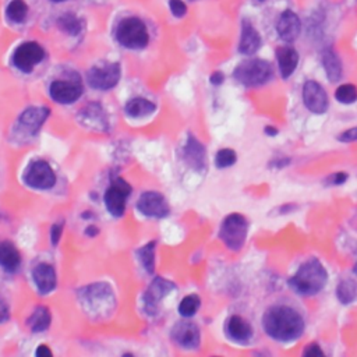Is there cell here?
Wrapping results in <instances>:
<instances>
[{
    "mask_svg": "<svg viewBox=\"0 0 357 357\" xmlns=\"http://www.w3.org/2000/svg\"><path fill=\"white\" fill-rule=\"evenodd\" d=\"M262 329L275 342L292 343L300 339L306 329L303 314L293 306L278 303L268 307L262 315Z\"/></svg>",
    "mask_w": 357,
    "mask_h": 357,
    "instance_id": "1",
    "label": "cell"
},
{
    "mask_svg": "<svg viewBox=\"0 0 357 357\" xmlns=\"http://www.w3.org/2000/svg\"><path fill=\"white\" fill-rule=\"evenodd\" d=\"M328 284V273L317 257H310L302 262L298 271L289 278L291 291L302 298L318 295Z\"/></svg>",
    "mask_w": 357,
    "mask_h": 357,
    "instance_id": "2",
    "label": "cell"
},
{
    "mask_svg": "<svg viewBox=\"0 0 357 357\" xmlns=\"http://www.w3.org/2000/svg\"><path fill=\"white\" fill-rule=\"evenodd\" d=\"M113 38L119 46L126 51L138 52L151 42V33L147 23L137 16H127L116 24Z\"/></svg>",
    "mask_w": 357,
    "mask_h": 357,
    "instance_id": "3",
    "label": "cell"
},
{
    "mask_svg": "<svg viewBox=\"0 0 357 357\" xmlns=\"http://www.w3.org/2000/svg\"><path fill=\"white\" fill-rule=\"evenodd\" d=\"M274 77L273 64L264 59H247L233 70V78L247 88H255L271 81Z\"/></svg>",
    "mask_w": 357,
    "mask_h": 357,
    "instance_id": "4",
    "label": "cell"
},
{
    "mask_svg": "<svg viewBox=\"0 0 357 357\" xmlns=\"http://www.w3.org/2000/svg\"><path fill=\"white\" fill-rule=\"evenodd\" d=\"M80 296L84 307L94 315H108L116 306L115 293L107 284H93L85 286L80 292Z\"/></svg>",
    "mask_w": 357,
    "mask_h": 357,
    "instance_id": "5",
    "label": "cell"
},
{
    "mask_svg": "<svg viewBox=\"0 0 357 357\" xmlns=\"http://www.w3.org/2000/svg\"><path fill=\"white\" fill-rule=\"evenodd\" d=\"M122 80V66L118 62H102L89 67L85 81L89 88L98 93H108L119 85Z\"/></svg>",
    "mask_w": 357,
    "mask_h": 357,
    "instance_id": "6",
    "label": "cell"
},
{
    "mask_svg": "<svg viewBox=\"0 0 357 357\" xmlns=\"http://www.w3.org/2000/svg\"><path fill=\"white\" fill-rule=\"evenodd\" d=\"M84 94V84L80 75H68L64 78H55L48 85L49 98L63 107H70L80 101Z\"/></svg>",
    "mask_w": 357,
    "mask_h": 357,
    "instance_id": "7",
    "label": "cell"
},
{
    "mask_svg": "<svg viewBox=\"0 0 357 357\" xmlns=\"http://www.w3.org/2000/svg\"><path fill=\"white\" fill-rule=\"evenodd\" d=\"M48 57L46 49L37 41H26L20 44L12 55V66L23 73L31 74Z\"/></svg>",
    "mask_w": 357,
    "mask_h": 357,
    "instance_id": "8",
    "label": "cell"
},
{
    "mask_svg": "<svg viewBox=\"0 0 357 357\" xmlns=\"http://www.w3.org/2000/svg\"><path fill=\"white\" fill-rule=\"evenodd\" d=\"M248 233V221L244 215L233 212L228 215L221 228L219 239L232 251H239L243 248Z\"/></svg>",
    "mask_w": 357,
    "mask_h": 357,
    "instance_id": "9",
    "label": "cell"
},
{
    "mask_svg": "<svg viewBox=\"0 0 357 357\" xmlns=\"http://www.w3.org/2000/svg\"><path fill=\"white\" fill-rule=\"evenodd\" d=\"M57 181L56 172L45 159H35L28 163L23 173V182L33 190L46 192L55 187Z\"/></svg>",
    "mask_w": 357,
    "mask_h": 357,
    "instance_id": "10",
    "label": "cell"
},
{
    "mask_svg": "<svg viewBox=\"0 0 357 357\" xmlns=\"http://www.w3.org/2000/svg\"><path fill=\"white\" fill-rule=\"evenodd\" d=\"M131 186L123 177L118 176L111 182L104 194V204L108 212L115 218H122L126 212L127 199L131 196Z\"/></svg>",
    "mask_w": 357,
    "mask_h": 357,
    "instance_id": "11",
    "label": "cell"
},
{
    "mask_svg": "<svg viewBox=\"0 0 357 357\" xmlns=\"http://www.w3.org/2000/svg\"><path fill=\"white\" fill-rule=\"evenodd\" d=\"M51 118V109L44 105H34L26 108L16 122V130L19 136L35 137L46 120Z\"/></svg>",
    "mask_w": 357,
    "mask_h": 357,
    "instance_id": "12",
    "label": "cell"
},
{
    "mask_svg": "<svg viewBox=\"0 0 357 357\" xmlns=\"http://www.w3.org/2000/svg\"><path fill=\"white\" fill-rule=\"evenodd\" d=\"M78 123L93 131H108L109 130V115L102 104L89 102L78 112Z\"/></svg>",
    "mask_w": 357,
    "mask_h": 357,
    "instance_id": "13",
    "label": "cell"
},
{
    "mask_svg": "<svg viewBox=\"0 0 357 357\" xmlns=\"http://www.w3.org/2000/svg\"><path fill=\"white\" fill-rule=\"evenodd\" d=\"M137 211L148 218L162 219L170 214V205L166 197L158 192H145L137 200Z\"/></svg>",
    "mask_w": 357,
    "mask_h": 357,
    "instance_id": "14",
    "label": "cell"
},
{
    "mask_svg": "<svg viewBox=\"0 0 357 357\" xmlns=\"http://www.w3.org/2000/svg\"><path fill=\"white\" fill-rule=\"evenodd\" d=\"M181 158L189 167L196 172L203 173L207 169V149L204 144L193 134H189L186 137L185 144L181 148Z\"/></svg>",
    "mask_w": 357,
    "mask_h": 357,
    "instance_id": "15",
    "label": "cell"
},
{
    "mask_svg": "<svg viewBox=\"0 0 357 357\" xmlns=\"http://www.w3.org/2000/svg\"><path fill=\"white\" fill-rule=\"evenodd\" d=\"M174 289H176V285L172 281L166 278H155L149 284V286L147 288L143 296L145 313L149 315H155L159 310V303Z\"/></svg>",
    "mask_w": 357,
    "mask_h": 357,
    "instance_id": "16",
    "label": "cell"
},
{
    "mask_svg": "<svg viewBox=\"0 0 357 357\" xmlns=\"http://www.w3.org/2000/svg\"><path fill=\"white\" fill-rule=\"evenodd\" d=\"M303 102L309 112L322 115L329 108V98L322 85L314 80H309L303 85Z\"/></svg>",
    "mask_w": 357,
    "mask_h": 357,
    "instance_id": "17",
    "label": "cell"
},
{
    "mask_svg": "<svg viewBox=\"0 0 357 357\" xmlns=\"http://www.w3.org/2000/svg\"><path fill=\"white\" fill-rule=\"evenodd\" d=\"M172 339L173 342L183 349L192 350L197 349L201 343V331L196 322L192 321H182L177 322L172 328Z\"/></svg>",
    "mask_w": 357,
    "mask_h": 357,
    "instance_id": "18",
    "label": "cell"
},
{
    "mask_svg": "<svg viewBox=\"0 0 357 357\" xmlns=\"http://www.w3.org/2000/svg\"><path fill=\"white\" fill-rule=\"evenodd\" d=\"M225 335L235 343L247 345L254 336V329L246 318L239 314H233L225 322Z\"/></svg>",
    "mask_w": 357,
    "mask_h": 357,
    "instance_id": "19",
    "label": "cell"
},
{
    "mask_svg": "<svg viewBox=\"0 0 357 357\" xmlns=\"http://www.w3.org/2000/svg\"><path fill=\"white\" fill-rule=\"evenodd\" d=\"M277 33L284 42H295L302 33V21L299 16L293 10L282 12L277 21Z\"/></svg>",
    "mask_w": 357,
    "mask_h": 357,
    "instance_id": "20",
    "label": "cell"
},
{
    "mask_svg": "<svg viewBox=\"0 0 357 357\" xmlns=\"http://www.w3.org/2000/svg\"><path fill=\"white\" fill-rule=\"evenodd\" d=\"M33 280L41 295L52 293L57 285V275L55 268L48 262H39L34 266Z\"/></svg>",
    "mask_w": 357,
    "mask_h": 357,
    "instance_id": "21",
    "label": "cell"
},
{
    "mask_svg": "<svg viewBox=\"0 0 357 357\" xmlns=\"http://www.w3.org/2000/svg\"><path fill=\"white\" fill-rule=\"evenodd\" d=\"M261 45L262 39L258 30H255V27L248 20H243L239 41V53L244 56H253L259 51Z\"/></svg>",
    "mask_w": 357,
    "mask_h": 357,
    "instance_id": "22",
    "label": "cell"
},
{
    "mask_svg": "<svg viewBox=\"0 0 357 357\" xmlns=\"http://www.w3.org/2000/svg\"><path fill=\"white\" fill-rule=\"evenodd\" d=\"M57 30L70 38H77L84 33V20L74 12H63L56 19Z\"/></svg>",
    "mask_w": 357,
    "mask_h": 357,
    "instance_id": "23",
    "label": "cell"
},
{
    "mask_svg": "<svg viewBox=\"0 0 357 357\" xmlns=\"http://www.w3.org/2000/svg\"><path fill=\"white\" fill-rule=\"evenodd\" d=\"M299 59L300 57L298 51L291 45H285L277 49V62H278V68L282 78L286 80L296 71Z\"/></svg>",
    "mask_w": 357,
    "mask_h": 357,
    "instance_id": "24",
    "label": "cell"
},
{
    "mask_svg": "<svg viewBox=\"0 0 357 357\" xmlns=\"http://www.w3.org/2000/svg\"><path fill=\"white\" fill-rule=\"evenodd\" d=\"M21 265V254L19 248L9 240L0 241V266L6 273H16Z\"/></svg>",
    "mask_w": 357,
    "mask_h": 357,
    "instance_id": "25",
    "label": "cell"
},
{
    "mask_svg": "<svg viewBox=\"0 0 357 357\" xmlns=\"http://www.w3.org/2000/svg\"><path fill=\"white\" fill-rule=\"evenodd\" d=\"M156 109V105L144 97H134L130 98L126 104H125V113L127 118L138 120V119H144L149 115H152Z\"/></svg>",
    "mask_w": 357,
    "mask_h": 357,
    "instance_id": "26",
    "label": "cell"
},
{
    "mask_svg": "<svg viewBox=\"0 0 357 357\" xmlns=\"http://www.w3.org/2000/svg\"><path fill=\"white\" fill-rule=\"evenodd\" d=\"M321 64L331 82H336L342 78V62L332 48H325L321 52Z\"/></svg>",
    "mask_w": 357,
    "mask_h": 357,
    "instance_id": "27",
    "label": "cell"
},
{
    "mask_svg": "<svg viewBox=\"0 0 357 357\" xmlns=\"http://www.w3.org/2000/svg\"><path fill=\"white\" fill-rule=\"evenodd\" d=\"M6 20L13 26H23L28 20L30 6L26 0H9L5 10Z\"/></svg>",
    "mask_w": 357,
    "mask_h": 357,
    "instance_id": "28",
    "label": "cell"
},
{
    "mask_svg": "<svg viewBox=\"0 0 357 357\" xmlns=\"http://www.w3.org/2000/svg\"><path fill=\"white\" fill-rule=\"evenodd\" d=\"M52 314L48 307L38 306L27 320V325L33 332H44L51 327Z\"/></svg>",
    "mask_w": 357,
    "mask_h": 357,
    "instance_id": "29",
    "label": "cell"
},
{
    "mask_svg": "<svg viewBox=\"0 0 357 357\" xmlns=\"http://www.w3.org/2000/svg\"><path fill=\"white\" fill-rule=\"evenodd\" d=\"M155 250L156 241H148L137 250V258L147 274H154L155 271Z\"/></svg>",
    "mask_w": 357,
    "mask_h": 357,
    "instance_id": "30",
    "label": "cell"
},
{
    "mask_svg": "<svg viewBox=\"0 0 357 357\" xmlns=\"http://www.w3.org/2000/svg\"><path fill=\"white\" fill-rule=\"evenodd\" d=\"M336 298L342 304H350L357 298V282L351 278L342 280L336 286Z\"/></svg>",
    "mask_w": 357,
    "mask_h": 357,
    "instance_id": "31",
    "label": "cell"
},
{
    "mask_svg": "<svg viewBox=\"0 0 357 357\" xmlns=\"http://www.w3.org/2000/svg\"><path fill=\"white\" fill-rule=\"evenodd\" d=\"M201 307V299L199 295H187L182 299V302L178 303L177 311L181 314L183 318H192L197 314V311Z\"/></svg>",
    "mask_w": 357,
    "mask_h": 357,
    "instance_id": "32",
    "label": "cell"
},
{
    "mask_svg": "<svg viewBox=\"0 0 357 357\" xmlns=\"http://www.w3.org/2000/svg\"><path fill=\"white\" fill-rule=\"evenodd\" d=\"M335 98L342 105H351L357 101V88L353 84H342L336 88Z\"/></svg>",
    "mask_w": 357,
    "mask_h": 357,
    "instance_id": "33",
    "label": "cell"
},
{
    "mask_svg": "<svg viewBox=\"0 0 357 357\" xmlns=\"http://www.w3.org/2000/svg\"><path fill=\"white\" fill-rule=\"evenodd\" d=\"M214 162L218 169H228L237 162V154L232 148H222L215 154Z\"/></svg>",
    "mask_w": 357,
    "mask_h": 357,
    "instance_id": "34",
    "label": "cell"
},
{
    "mask_svg": "<svg viewBox=\"0 0 357 357\" xmlns=\"http://www.w3.org/2000/svg\"><path fill=\"white\" fill-rule=\"evenodd\" d=\"M167 8L170 15L176 19H183L187 15V5L185 0H169Z\"/></svg>",
    "mask_w": 357,
    "mask_h": 357,
    "instance_id": "35",
    "label": "cell"
},
{
    "mask_svg": "<svg viewBox=\"0 0 357 357\" xmlns=\"http://www.w3.org/2000/svg\"><path fill=\"white\" fill-rule=\"evenodd\" d=\"M63 230H64V223L63 221H59V222H55L52 226H51V230H49V237H51V241L53 244V247H57L60 240H62V236H63Z\"/></svg>",
    "mask_w": 357,
    "mask_h": 357,
    "instance_id": "36",
    "label": "cell"
},
{
    "mask_svg": "<svg viewBox=\"0 0 357 357\" xmlns=\"http://www.w3.org/2000/svg\"><path fill=\"white\" fill-rule=\"evenodd\" d=\"M347 178H349L347 173L336 172V173H333V174H331V176H328L325 178V183L328 186H342V185H345L347 182Z\"/></svg>",
    "mask_w": 357,
    "mask_h": 357,
    "instance_id": "37",
    "label": "cell"
},
{
    "mask_svg": "<svg viewBox=\"0 0 357 357\" xmlns=\"http://www.w3.org/2000/svg\"><path fill=\"white\" fill-rule=\"evenodd\" d=\"M302 357H327V354L318 343L311 342L304 347Z\"/></svg>",
    "mask_w": 357,
    "mask_h": 357,
    "instance_id": "38",
    "label": "cell"
},
{
    "mask_svg": "<svg viewBox=\"0 0 357 357\" xmlns=\"http://www.w3.org/2000/svg\"><path fill=\"white\" fill-rule=\"evenodd\" d=\"M338 141H340V143H353V141H357V127H351V129H347V130L342 131V133L338 136Z\"/></svg>",
    "mask_w": 357,
    "mask_h": 357,
    "instance_id": "39",
    "label": "cell"
},
{
    "mask_svg": "<svg viewBox=\"0 0 357 357\" xmlns=\"http://www.w3.org/2000/svg\"><path fill=\"white\" fill-rule=\"evenodd\" d=\"M292 163V159L289 156H277L270 162L271 169H285L286 166H289Z\"/></svg>",
    "mask_w": 357,
    "mask_h": 357,
    "instance_id": "40",
    "label": "cell"
},
{
    "mask_svg": "<svg viewBox=\"0 0 357 357\" xmlns=\"http://www.w3.org/2000/svg\"><path fill=\"white\" fill-rule=\"evenodd\" d=\"M9 318H10L9 306H8V303L3 299H0V324L6 322Z\"/></svg>",
    "mask_w": 357,
    "mask_h": 357,
    "instance_id": "41",
    "label": "cell"
},
{
    "mask_svg": "<svg viewBox=\"0 0 357 357\" xmlns=\"http://www.w3.org/2000/svg\"><path fill=\"white\" fill-rule=\"evenodd\" d=\"M35 357H53V351L46 345H39L35 350Z\"/></svg>",
    "mask_w": 357,
    "mask_h": 357,
    "instance_id": "42",
    "label": "cell"
},
{
    "mask_svg": "<svg viewBox=\"0 0 357 357\" xmlns=\"http://www.w3.org/2000/svg\"><path fill=\"white\" fill-rule=\"evenodd\" d=\"M299 208V205L298 204H291V203H288V204H284V205H281V207H278V215H286V214H292V212H295L296 210Z\"/></svg>",
    "mask_w": 357,
    "mask_h": 357,
    "instance_id": "43",
    "label": "cell"
},
{
    "mask_svg": "<svg viewBox=\"0 0 357 357\" xmlns=\"http://www.w3.org/2000/svg\"><path fill=\"white\" fill-rule=\"evenodd\" d=\"M225 81V75L222 71H214L211 75H210V82L215 86H219L221 84H223Z\"/></svg>",
    "mask_w": 357,
    "mask_h": 357,
    "instance_id": "44",
    "label": "cell"
},
{
    "mask_svg": "<svg viewBox=\"0 0 357 357\" xmlns=\"http://www.w3.org/2000/svg\"><path fill=\"white\" fill-rule=\"evenodd\" d=\"M84 232H85V235H86L88 237H95V236L100 235V228L95 226V225H88Z\"/></svg>",
    "mask_w": 357,
    "mask_h": 357,
    "instance_id": "45",
    "label": "cell"
},
{
    "mask_svg": "<svg viewBox=\"0 0 357 357\" xmlns=\"http://www.w3.org/2000/svg\"><path fill=\"white\" fill-rule=\"evenodd\" d=\"M264 131H265L266 136H270V137H275V136L280 134L278 129H277V127H273V126H266V127L264 129Z\"/></svg>",
    "mask_w": 357,
    "mask_h": 357,
    "instance_id": "46",
    "label": "cell"
},
{
    "mask_svg": "<svg viewBox=\"0 0 357 357\" xmlns=\"http://www.w3.org/2000/svg\"><path fill=\"white\" fill-rule=\"evenodd\" d=\"M254 357H270V354H266L265 351H257L254 353Z\"/></svg>",
    "mask_w": 357,
    "mask_h": 357,
    "instance_id": "47",
    "label": "cell"
},
{
    "mask_svg": "<svg viewBox=\"0 0 357 357\" xmlns=\"http://www.w3.org/2000/svg\"><path fill=\"white\" fill-rule=\"evenodd\" d=\"M51 3H55V5H62L64 2H67V0H49Z\"/></svg>",
    "mask_w": 357,
    "mask_h": 357,
    "instance_id": "48",
    "label": "cell"
},
{
    "mask_svg": "<svg viewBox=\"0 0 357 357\" xmlns=\"http://www.w3.org/2000/svg\"><path fill=\"white\" fill-rule=\"evenodd\" d=\"M353 273H354L356 277H357V257H356V262H354V266H353Z\"/></svg>",
    "mask_w": 357,
    "mask_h": 357,
    "instance_id": "49",
    "label": "cell"
},
{
    "mask_svg": "<svg viewBox=\"0 0 357 357\" xmlns=\"http://www.w3.org/2000/svg\"><path fill=\"white\" fill-rule=\"evenodd\" d=\"M122 357H134L131 353H125Z\"/></svg>",
    "mask_w": 357,
    "mask_h": 357,
    "instance_id": "50",
    "label": "cell"
},
{
    "mask_svg": "<svg viewBox=\"0 0 357 357\" xmlns=\"http://www.w3.org/2000/svg\"><path fill=\"white\" fill-rule=\"evenodd\" d=\"M190 2H196V0H190Z\"/></svg>",
    "mask_w": 357,
    "mask_h": 357,
    "instance_id": "51",
    "label": "cell"
},
{
    "mask_svg": "<svg viewBox=\"0 0 357 357\" xmlns=\"http://www.w3.org/2000/svg\"><path fill=\"white\" fill-rule=\"evenodd\" d=\"M259 2H264V0H259Z\"/></svg>",
    "mask_w": 357,
    "mask_h": 357,
    "instance_id": "52",
    "label": "cell"
},
{
    "mask_svg": "<svg viewBox=\"0 0 357 357\" xmlns=\"http://www.w3.org/2000/svg\"><path fill=\"white\" fill-rule=\"evenodd\" d=\"M214 357H219V356H214Z\"/></svg>",
    "mask_w": 357,
    "mask_h": 357,
    "instance_id": "53",
    "label": "cell"
}]
</instances>
